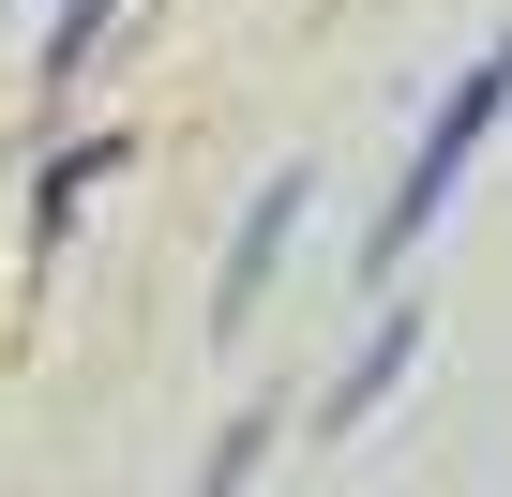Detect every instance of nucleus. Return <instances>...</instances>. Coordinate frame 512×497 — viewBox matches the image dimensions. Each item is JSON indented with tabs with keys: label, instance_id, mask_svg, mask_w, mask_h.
<instances>
[{
	"label": "nucleus",
	"instance_id": "f257e3e1",
	"mask_svg": "<svg viewBox=\"0 0 512 497\" xmlns=\"http://www.w3.org/2000/svg\"><path fill=\"white\" fill-rule=\"evenodd\" d=\"M497 106H512V31L437 91V121H422V151H407V181H392V211L362 226V272H407L422 241H437V211L467 196V166H482V136H497Z\"/></svg>",
	"mask_w": 512,
	"mask_h": 497
},
{
	"label": "nucleus",
	"instance_id": "f03ea898",
	"mask_svg": "<svg viewBox=\"0 0 512 497\" xmlns=\"http://www.w3.org/2000/svg\"><path fill=\"white\" fill-rule=\"evenodd\" d=\"M302 196H317L302 166H287V181H256V211H241V241H226V272H211V332H241L256 302H272V272H287V241H302Z\"/></svg>",
	"mask_w": 512,
	"mask_h": 497
},
{
	"label": "nucleus",
	"instance_id": "7ed1b4c3",
	"mask_svg": "<svg viewBox=\"0 0 512 497\" xmlns=\"http://www.w3.org/2000/svg\"><path fill=\"white\" fill-rule=\"evenodd\" d=\"M407 362H422V302H392V317H377V332L347 347V377H332V407H317V437H362V422L392 407V377H407Z\"/></svg>",
	"mask_w": 512,
	"mask_h": 497
},
{
	"label": "nucleus",
	"instance_id": "20e7f679",
	"mask_svg": "<svg viewBox=\"0 0 512 497\" xmlns=\"http://www.w3.org/2000/svg\"><path fill=\"white\" fill-rule=\"evenodd\" d=\"M106 166H121V136H76V151L46 166V196H31V257H61V226H76V196H91Z\"/></svg>",
	"mask_w": 512,
	"mask_h": 497
},
{
	"label": "nucleus",
	"instance_id": "39448f33",
	"mask_svg": "<svg viewBox=\"0 0 512 497\" xmlns=\"http://www.w3.org/2000/svg\"><path fill=\"white\" fill-rule=\"evenodd\" d=\"M106 16H121V0H61V16H46V76H76V61L106 46Z\"/></svg>",
	"mask_w": 512,
	"mask_h": 497
}]
</instances>
